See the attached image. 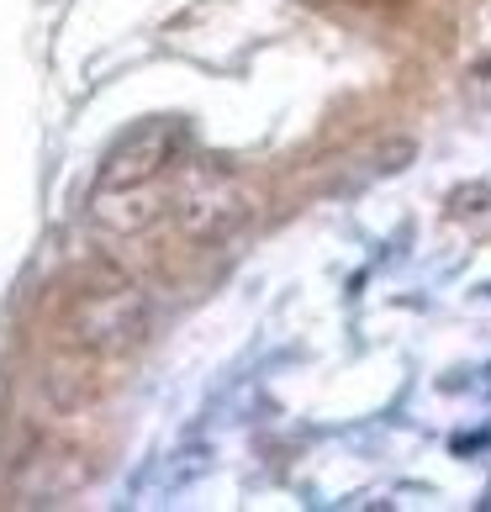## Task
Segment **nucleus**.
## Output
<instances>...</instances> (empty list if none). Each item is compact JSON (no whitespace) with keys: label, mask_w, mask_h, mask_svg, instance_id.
Segmentation results:
<instances>
[{"label":"nucleus","mask_w":491,"mask_h":512,"mask_svg":"<svg viewBox=\"0 0 491 512\" xmlns=\"http://www.w3.org/2000/svg\"><path fill=\"white\" fill-rule=\"evenodd\" d=\"M148 317H154V307H148V296L138 286L90 291V296L74 301L69 317H64V344L90 354V359H111L148 333Z\"/></svg>","instance_id":"1"},{"label":"nucleus","mask_w":491,"mask_h":512,"mask_svg":"<svg viewBox=\"0 0 491 512\" xmlns=\"http://www.w3.org/2000/svg\"><path fill=\"white\" fill-rule=\"evenodd\" d=\"M85 481H90V465L80 460V454L59 449V444H43L16 465L11 497L27 502V507H53V502H69L74 491H85Z\"/></svg>","instance_id":"2"},{"label":"nucleus","mask_w":491,"mask_h":512,"mask_svg":"<svg viewBox=\"0 0 491 512\" xmlns=\"http://www.w3.org/2000/svg\"><path fill=\"white\" fill-rule=\"evenodd\" d=\"M249 212V196H243V185L233 175H222V169H212V175H191L185 180V191L175 201V217L191 238H217L228 233V227Z\"/></svg>","instance_id":"3"},{"label":"nucleus","mask_w":491,"mask_h":512,"mask_svg":"<svg viewBox=\"0 0 491 512\" xmlns=\"http://www.w3.org/2000/svg\"><path fill=\"white\" fill-rule=\"evenodd\" d=\"M169 154H175V127L169 122H148L106 154L101 164V185H154L164 175Z\"/></svg>","instance_id":"4"},{"label":"nucleus","mask_w":491,"mask_h":512,"mask_svg":"<svg viewBox=\"0 0 491 512\" xmlns=\"http://www.w3.org/2000/svg\"><path fill=\"white\" fill-rule=\"evenodd\" d=\"M164 196L148 191V185H96V201H90V222L106 227V233H143L148 222H159Z\"/></svg>","instance_id":"5"}]
</instances>
